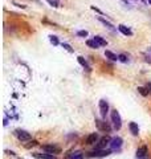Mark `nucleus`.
Listing matches in <instances>:
<instances>
[{
    "instance_id": "obj_1",
    "label": "nucleus",
    "mask_w": 151,
    "mask_h": 159,
    "mask_svg": "<svg viewBox=\"0 0 151 159\" xmlns=\"http://www.w3.org/2000/svg\"><path fill=\"white\" fill-rule=\"evenodd\" d=\"M112 122H113V127L115 130H119L122 126V119H121V115L117 110H113L112 111Z\"/></svg>"
},
{
    "instance_id": "obj_2",
    "label": "nucleus",
    "mask_w": 151,
    "mask_h": 159,
    "mask_svg": "<svg viewBox=\"0 0 151 159\" xmlns=\"http://www.w3.org/2000/svg\"><path fill=\"white\" fill-rule=\"evenodd\" d=\"M112 154L110 150H94V151H90L88 154L89 158H103V157H107V155Z\"/></svg>"
},
{
    "instance_id": "obj_3",
    "label": "nucleus",
    "mask_w": 151,
    "mask_h": 159,
    "mask_svg": "<svg viewBox=\"0 0 151 159\" xmlns=\"http://www.w3.org/2000/svg\"><path fill=\"white\" fill-rule=\"evenodd\" d=\"M15 135L17 137V139L21 140V142H25V140H29L32 137H30V134L28 133V131L25 130H16L15 131Z\"/></svg>"
},
{
    "instance_id": "obj_4",
    "label": "nucleus",
    "mask_w": 151,
    "mask_h": 159,
    "mask_svg": "<svg viewBox=\"0 0 151 159\" xmlns=\"http://www.w3.org/2000/svg\"><path fill=\"white\" fill-rule=\"evenodd\" d=\"M42 150L47 154H60L61 152V149L54 145H45V146H42Z\"/></svg>"
},
{
    "instance_id": "obj_5",
    "label": "nucleus",
    "mask_w": 151,
    "mask_h": 159,
    "mask_svg": "<svg viewBox=\"0 0 151 159\" xmlns=\"http://www.w3.org/2000/svg\"><path fill=\"white\" fill-rule=\"evenodd\" d=\"M100 111H101V117L106 118V114L109 113V103H107L106 100L100 101Z\"/></svg>"
},
{
    "instance_id": "obj_6",
    "label": "nucleus",
    "mask_w": 151,
    "mask_h": 159,
    "mask_svg": "<svg viewBox=\"0 0 151 159\" xmlns=\"http://www.w3.org/2000/svg\"><path fill=\"white\" fill-rule=\"evenodd\" d=\"M95 125H97V127L100 130L102 131H106V133H110V130H112V127H110V125L107 123V122L102 121V119H95Z\"/></svg>"
},
{
    "instance_id": "obj_7",
    "label": "nucleus",
    "mask_w": 151,
    "mask_h": 159,
    "mask_svg": "<svg viewBox=\"0 0 151 159\" xmlns=\"http://www.w3.org/2000/svg\"><path fill=\"white\" fill-rule=\"evenodd\" d=\"M122 138H119V137H114V138H112V140H110V147H112V150H119L121 149V146H122Z\"/></svg>"
},
{
    "instance_id": "obj_8",
    "label": "nucleus",
    "mask_w": 151,
    "mask_h": 159,
    "mask_svg": "<svg viewBox=\"0 0 151 159\" xmlns=\"http://www.w3.org/2000/svg\"><path fill=\"white\" fill-rule=\"evenodd\" d=\"M110 140H112V139H109L107 137H103V138L97 143V146H95V150H103L105 147H106L107 143H110Z\"/></svg>"
},
{
    "instance_id": "obj_9",
    "label": "nucleus",
    "mask_w": 151,
    "mask_h": 159,
    "mask_svg": "<svg viewBox=\"0 0 151 159\" xmlns=\"http://www.w3.org/2000/svg\"><path fill=\"white\" fill-rule=\"evenodd\" d=\"M98 140V134L97 133H93L86 138V145H94L95 142Z\"/></svg>"
},
{
    "instance_id": "obj_10",
    "label": "nucleus",
    "mask_w": 151,
    "mask_h": 159,
    "mask_svg": "<svg viewBox=\"0 0 151 159\" xmlns=\"http://www.w3.org/2000/svg\"><path fill=\"white\" fill-rule=\"evenodd\" d=\"M129 129H130L132 135H138V134H139V127H138V125L135 123V122H130V123H129Z\"/></svg>"
},
{
    "instance_id": "obj_11",
    "label": "nucleus",
    "mask_w": 151,
    "mask_h": 159,
    "mask_svg": "<svg viewBox=\"0 0 151 159\" xmlns=\"http://www.w3.org/2000/svg\"><path fill=\"white\" fill-rule=\"evenodd\" d=\"M98 20H100L101 23H102L103 25L107 28V29H110V30H112V32H115V28H114V27L112 25V23H109V21H106V20L103 19V17H98Z\"/></svg>"
},
{
    "instance_id": "obj_12",
    "label": "nucleus",
    "mask_w": 151,
    "mask_h": 159,
    "mask_svg": "<svg viewBox=\"0 0 151 159\" xmlns=\"http://www.w3.org/2000/svg\"><path fill=\"white\" fill-rule=\"evenodd\" d=\"M118 29H119V32L123 33L125 36H131V35H132L131 30L129 29L127 27H125V25H119V27H118Z\"/></svg>"
},
{
    "instance_id": "obj_13",
    "label": "nucleus",
    "mask_w": 151,
    "mask_h": 159,
    "mask_svg": "<svg viewBox=\"0 0 151 159\" xmlns=\"http://www.w3.org/2000/svg\"><path fill=\"white\" fill-rule=\"evenodd\" d=\"M144 155H147V147L142 146V147L137 150V157H144Z\"/></svg>"
},
{
    "instance_id": "obj_14",
    "label": "nucleus",
    "mask_w": 151,
    "mask_h": 159,
    "mask_svg": "<svg viewBox=\"0 0 151 159\" xmlns=\"http://www.w3.org/2000/svg\"><path fill=\"white\" fill-rule=\"evenodd\" d=\"M105 56H106L109 60H112V61H117V60H118V56H117V54H114L113 52H110V51L105 52Z\"/></svg>"
},
{
    "instance_id": "obj_15",
    "label": "nucleus",
    "mask_w": 151,
    "mask_h": 159,
    "mask_svg": "<svg viewBox=\"0 0 151 159\" xmlns=\"http://www.w3.org/2000/svg\"><path fill=\"white\" fill-rule=\"evenodd\" d=\"M94 40L97 41V44L100 45V47H105V45H107V41H106V40H103L101 36H95Z\"/></svg>"
},
{
    "instance_id": "obj_16",
    "label": "nucleus",
    "mask_w": 151,
    "mask_h": 159,
    "mask_svg": "<svg viewBox=\"0 0 151 159\" xmlns=\"http://www.w3.org/2000/svg\"><path fill=\"white\" fill-rule=\"evenodd\" d=\"M86 45H88V47H90V48H93V49H97V48H100V45L97 44V41H95L94 39L93 40H88V41H86Z\"/></svg>"
},
{
    "instance_id": "obj_17",
    "label": "nucleus",
    "mask_w": 151,
    "mask_h": 159,
    "mask_svg": "<svg viewBox=\"0 0 151 159\" xmlns=\"http://www.w3.org/2000/svg\"><path fill=\"white\" fill-rule=\"evenodd\" d=\"M69 159H84V155H82L81 151H74L72 155L69 157Z\"/></svg>"
},
{
    "instance_id": "obj_18",
    "label": "nucleus",
    "mask_w": 151,
    "mask_h": 159,
    "mask_svg": "<svg viewBox=\"0 0 151 159\" xmlns=\"http://www.w3.org/2000/svg\"><path fill=\"white\" fill-rule=\"evenodd\" d=\"M78 62L81 64L82 66L86 69V70H90V66L88 65V62H86V60H84V57H78Z\"/></svg>"
},
{
    "instance_id": "obj_19",
    "label": "nucleus",
    "mask_w": 151,
    "mask_h": 159,
    "mask_svg": "<svg viewBox=\"0 0 151 159\" xmlns=\"http://www.w3.org/2000/svg\"><path fill=\"white\" fill-rule=\"evenodd\" d=\"M138 91H139V93L142 94V96H144V97H146L147 94L150 93V91L147 90V88H142V86H139V88H138Z\"/></svg>"
},
{
    "instance_id": "obj_20",
    "label": "nucleus",
    "mask_w": 151,
    "mask_h": 159,
    "mask_svg": "<svg viewBox=\"0 0 151 159\" xmlns=\"http://www.w3.org/2000/svg\"><path fill=\"white\" fill-rule=\"evenodd\" d=\"M47 1L52 7H58V4H60V0H47Z\"/></svg>"
},
{
    "instance_id": "obj_21",
    "label": "nucleus",
    "mask_w": 151,
    "mask_h": 159,
    "mask_svg": "<svg viewBox=\"0 0 151 159\" xmlns=\"http://www.w3.org/2000/svg\"><path fill=\"white\" fill-rule=\"evenodd\" d=\"M51 42H52L53 45H58V44H60V41H58L57 36H51Z\"/></svg>"
},
{
    "instance_id": "obj_22",
    "label": "nucleus",
    "mask_w": 151,
    "mask_h": 159,
    "mask_svg": "<svg viewBox=\"0 0 151 159\" xmlns=\"http://www.w3.org/2000/svg\"><path fill=\"white\" fill-rule=\"evenodd\" d=\"M118 60H119V61H122V62H127V61H129L127 56H126V54H123V53L118 56Z\"/></svg>"
},
{
    "instance_id": "obj_23",
    "label": "nucleus",
    "mask_w": 151,
    "mask_h": 159,
    "mask_svg": "<svg viewBox=\"0 0 151 159\" xmlns=\"http://www.w3.org/2000/svg\"><path fill=\"white\" fill-rule=\"evenodd\" d=\"M77 36H81V37H86L88 36V30H78Z\"/></svg>"
},
{
    "instance_id": "obj_24",
    "label": "nucleus",
    "mask_w": 151,
    "mask_h": 159,
    "mask_svg": "<svg viewBox=\"0 0 151 159\" xmlns=\"http://www.w3.org/2000/svg\"><path fill=\"white\" fill-rule=\"evenodd\" d=\"M41 159H56V158H54L52 154H44V155L41 157Z\"/></svg>"
},
{
    "instance_id": "obj_25",
    "label": "nucleus",
    "mask_w": 151,
    "mask_h": 159,
    "mask_svg": "<svg viewBox=\"0 0 151 159\" xmlns=\"http://www.w3.org/2000/svg\"><path fill=\"white\" fill-rule=\"evenodd\" d=\"M62 47L65 48V49H66L68 52H73V49L70 48V45H69V44H62Z\"/></svg>"
},
{
    "instance_id": "obj_26",
    "label": "nucleus",
    "mask_w": 151,
    "mask_h": 159,
    "mask_svg": "<svg viewBox=\"0 0 151 159\" xmlns=\"http://www.w3.org/2000/svg\"><path fill=\"white\" fill-rule=\"evenodd\" d=\"M36 145H37V140H32V142H30V143H29V145H27V146H25V147H28V149H29V147H30V146H36Z\"/></svg>"
},
{
    "instance_id": "obj_27",
    "label": "nucleus",
    "mask_w": 151,
    "mask_h": 159,
    "mask_svg": "<svg viewBox=\"0 0 151 159\" xmlns=\"http://www.w3.org/2000/svg\"><path fill=\"white\" fill-rule=\"evenodd\" d=\"M137 159H147V155H144V157H137Z\"/></svg>"
},
{
    "instance_id": "obj_28",
    "label": "nucleus",
    "mask_w": 151,
    "mask_h": 159,
    "mask_svg": "<svg viewBox=\"0 0 151 159\" xmlns=\"http://www.w3.org/2000/svg\"><path fill=\"white\" fill-rule=\"evenodd\" d=\"M146 88H147V90H149V91H151V84H149Z\"/></svg>"
},
{
    "instance_id": "obj_29",
    "label": "nucleus",
    "mask_w": 151,
    "mask_h": 159,
    "mask_svg": "<svg viewBox=\"0 0 151 159\" xmlns=\"http://www.w3.org/2000/svg\"><path fill=\"white\" fill-rule=\"evenodd\" d=\"M5 152H7V154H10V155H15L13 151H5Z\"/></svg>"
},
{
    "instance_id": "obj_30",
    "label": "nucleus",
    "mask_w": 151,
    "mask_h": 159,
    "mask_svg": "<svg viewBox=\"0 0 151 159\" xmlns=\"http://www.w3.org/2000/svg\"><path fill=\"white\" fill-rule=\"evenodd\" d=\"M149 4H151V0H149Z\"/></svg>"
}]
</instances>
